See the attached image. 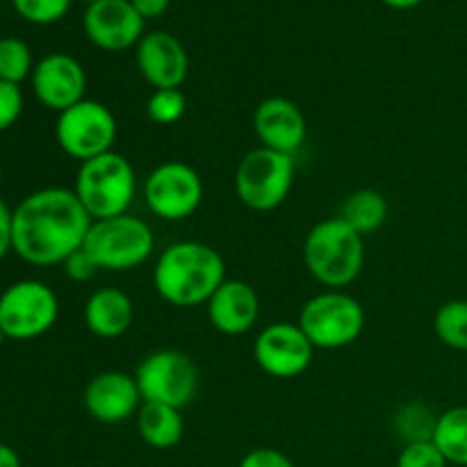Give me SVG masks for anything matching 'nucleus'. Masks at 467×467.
<instances>
[{
	"label": "nucleus",
	"mask_w": 467,
	"mask_h": 467,
	"mask_svg": "<svg viewBox=\"0 0 467 467\" xmlns=\"http://www.w3.org/2000/svg\"><path fill=\"white\" fill-rule=\"evenodd\" d=\"M91 222L76 192L44 187L12 210V251L35 267L64 265L82 249Z\"/></svg>",
	"instance_id": "obj_1"
},
{
	"label": "nucleus",
	"mask_w": 467,
	"mask_h": 467,
	"mask_svg": "<svg viewBox=\"0 0 467 467\" xmlns=\"http://www.w3.org/2000/svg\"><path fill=\"white\" fill-rule=\"evenodd\" d=\"M226 281L222 254L203 242L185 240L167 246L153 269V287L160 299L176 308H196Z\"/></svg>",
	"instance_id": "obj_2"
},
{
	"label": "nucleus",
	"mask_w": 467,
	"mask_h": 467,
	"mask_svg": "<svg viewBox=\"0 0 467 467\" xmlns=\"http://www.w3.org/2000/svg\"><path fill=\"white\" fill-rule=\"evenodd\" d=\"M304 263L315 281L328 290H342L363 272V235L356 233L345 219H324L306 235Z\"/></svg>",
	"instance_id": "obj_3"
},
{
	"label": "nucleus",
	"mask_w": 467,
	"mask_h": 467,
	"mask_svg": "<svg viewBox=\"0 0 467 467\" xmlns=\"http://www.w3.org/2000/svg\"><path fill=\"white\" fill-rule=\"evenodd\" d=\"M73 192L94 222L119 217L130 210L137 194V173L117 150L80 162Z\"/></svg>",
	"instance_id": "obj_4"
},
{
	"label": "nucleus",
	"mask_w": 467,
	"mask_h": 467,
	"mask_svg": "<svg viewBox=\"0 0 467 467\" xmlns=\"http://www.w3.org/2000/svg\"><path fill=\"white\" fill-rule=\"evenodd\" d=\"M155 249V235L144 219L126 213L119 217L91 222L82 251L99 269L128 272L150 258Z\"/></svg>",
	"instance_id": "obj_5"
},
{
	"label": "nucleus",
	"mask_w": 467,
	"mask_h": 467,
	"mask_svg": "<svg viewBox=\"0 0 467 467\" xmlns=\"http://www.w3.org/2000/svg\"><path fill=\"white\" fill-rule=\"evenodd\" d=\"M296 324L315 349L336 351L354 345L363 336L365 310L347 292L327 290L306 301Z\"/></svg>",
	"instance_id": "obj_6"
},
{
	"label": "nucleus",
	"mask_w": 467,
	"mask_h": 467,
	"mask_svg": "<svg viewBox=\"0 0 467 467\" xmlns=\"http://www.w3.org/2000/svg\"><path fill=\"white\" fill-rule=\"evenodd\" d=\"M295 182L292 155L272 149L249 150L235 169L237 199L255 213H269L285 203Z\"/></svg>",
	"instance_id": "obj_7"
},
{
	"label": "nucleus",
	"mask_w": 467,
	"mask_h": 467,
	"mask_svg": "<svg viewBox=\"0 0 467 467\" xmlns=\"http://www.w3.org/2000/svg\"><path fill=\"white\" fill-rule=\"evenodd\" d=\"M117 119L112 109L100 100L85 99L73 108L57 114L55 123V140L59 149L73 160L87 162L91 158L114 150L117 141Z\"/></svg>",
	"instance_id": "obj_8"
},
{
	"label": "nucleus",
	"mask_w": 467,
	"mask_h": 467,
	"mask_svg": "<svg viewBox=\"0 0 467 467\" xmlns=\"http://www.w3.org/2000/svg\"><path fill=\"white\" fill-rule=\"evenodd\" d=\"M135 381L144 401L182 410L199 390V369L182 351L160 349L137 365Z\"/></svg>",
	"instance_id": "obj_9"
},
{
	"label": "nucleus",
	"mask_w": 467,
	"mask_h": 467,
	"mask_svg": "<svg viewBox=\"0 0 467 467\" xmlns=\"http://www.w3.org/2000/svg\"><path fill=\"white\" fill-rule=\"evenodd\" d=\"M59 317L57 295L41 281L12 283L0 295V331L9 340H35Z\"/></svg>",
	"instance_id": "obj_10"
},
{
	"label": "nucleus",
	"mask_w": 467,
	"mask_h": 467,
	"mask_svg": "<svg viewBox=\"0 0 467 467\" xmlns=\"http://www.w3.org/2000/svg\"><path fill=\"white\" fill-rule=\"evenodd\" d=\"M144 201L158 219L182 222L199 210L203 201V181L192 164L167 160L144 181Z\"/></svg>",
	"instance_id": "obj_11"
},
{
	"label": "nucleus",
	"mask_w": 467,
	"mask_h": 467,
	"mask_svg": "<svg viewBox=\"0 0 467 467\" xmlns=\"http://www.w3.org/2000/svg\"><path fill=\"white\" fill-rule=\"evenodd\" d=\"M315 347L299 324L276 322L265 327L254 342V358L274 379L301 377L313 363Z\"/></svg>",
	"instance_id": "obj_12"
},
{
	"label": "nucleus",
	"mask_w": 467,
	"mask_h": 467,
	"mask_svg": "<svg viewBox=\"0 0 467 467\" xmlns=\"http://www.w3.org/2000/svg\"><path fill=\"white\" fill-rule=\"evenodd\" d=\"M82 26L87 39L108 53L132 48L144 36V18L137 14L130 0H99L87 5Z\"/></svg>",
	"instance_id": "obj_13"
},
{
	"label": "nucleus",
	"mask_w": 467,
	"mask_h": 467,
	"mask_svg": "<svg viewBox=\"0 0 467 467\" xmlns=\"http://www.w3.org/2000/svg\"><path fill=\"white\" fill-rule=\"evenodd\" d=\"M30 80L36 100L57 114L85 100L87 73L82 64L67 53H50L39 59Z\"/></svg>",
	"instance_id": "obj_14"
},
{
	"label": "nucleus",
	"mask_w": 467,
	"mask_h": 467,
	"mask_svg": "<svg viewBox=\"0 0 467 467\" xmlns=\"http://www.w3.org/2000/svg\"><path fill=\"white\" fill-rule=\"evenodd\" d=\"M137 68L153 89H181L190 73V57L181 39L162 30L149 32L135 46Z\"/></svg>",
	"instance_id": "obj_15"
},
{
	"label": "nucleus",
	"mask_w": 467,
	"mask_h": 467,
	"mask_svg": "<svg viewBox=\"0 0 467 467\" xmlns=\"http://www.w3.org/2000/svg\"><path fill=\"white\" fill-rule=\"evenodd\" d=\"M87 413L100 424H121L137 415L144 400L135 377L126 372H100L87 383L82 395Z\"/></svg>",
	"instance_id": "obj_16"
},
{
	"label": "nucleus",
	"mask_w": 467,
	"mask_h": 467,
	"mask_svg": "<svg viewBox=\"0 0 467 467\" xmlns=\"http://www.w3.org/2000/svg\"><path fill=\"white\" fill-rule=\"evenodd\" d=\"M254 132L265 149L295 155L306 144L308 123L296 103L283 96H272L255 108Z\"/></svg>",
	"instance_id": "obj_17"
},
{
	"label": "nucleus",
	"mask_w": 467,
	"mask_h": 467,
	"mask_svg": "<svg viewBox=\"0 0 467 467\" xmlns=\"http://www.w3.org/2000/svg\"><path fill=\"white\" fill-rule=\"evenodd\" d=\"M205 306L210 324L223 336H244L255 327L260 315L258 292L246 281L226 278Z\"/></svg>",
	"instance_id": "obj_18"
},
{
	"label": "nucleus",
	"mask_w": 467,
	"mask_h": 467,
	"mask_svg": "<svg viewBox=\"0 0 467 467\" xmlns=\"http://www.w3.org/2000/svg\"><path fill=\"white\" fill-rule=\"evenodd\" d=\"M132 315H135V306L126 292L119 287H100L87 299L82 317H85L87 331L103 340H114L130 328Z\"/></svg>",
	"instance_id": "obj_19"
},
{
	"label": "nucleus",
	"mask_w": 467,
	"mask_h": 467,
	"mask_svg": "<svg viewBox=\"0 0 467 467\" xmlns=\"http://www.w3.org/2000/svg\"><path fill=\"white\" fill-rule=\"evenodd\" d=\"M135 418L141 441L153 450H171L181 442L182 431H185L181 409H173V406L144 401Z\"/></svg>",
	"instance_id": "obj_20"
},
{
	"label": "nucleus",
	"mask_w": 467,
	"mask_h": 467,
	"mask_svg": "<svg viewBox=\"0 0 467 467\" xmlns=\"http://www.w3.org/2000/svg\"><path fill=\"white\" fill-rule=\"evenodd\" d=\"M340 219H345L356 233L369 235L379 231L388 219V201L381 192L377 190H356L354 194L347 196L342 203Z\"/></svg>",
	"instance_id": "obj_21"
},
{
	"label": "nucleus",
	"mask_w": 467,
	"mask_h": 467,
	"mask_svg": "<svg viewBox=\"0 0 467 467\" xmlns=\"http://www.w3.org/2000/svg\"><path fill=\"white\" fill-rule=\"evenodd\" d=\"M433 442L447 463L467 467V406H454L438 415Z\"/></svg>",
	"instance_id": "obj_22"
},
{
	"label": "nucleus",
	"mask_w": 467,
	"mask_h": 467,
	"mask_svg": "<svg viewBox=\"0 0 467 467\" xmlns=\"http://www.w3.org/2000/svg\"><path fill=\"white\" fill-rule=\"evenodd\" d=\"M433 331L438 340L454 351H467V301H447L433 317Z\"/></svg>",
	"instance_id": "obj_23"
},
{
	"label": "nucleus",
	"mask_w": 467,
	"mask_h": 467,
	"mask_svg": "<svg viewBox=\"0 0 467 467\" xmlns=\"http://www.w3.org/2000/svg\"><path fill=\"white\" fill-rule=\"evenodd\" d=\"M436 424L438 415L429 406L418 404V401L404 404L395 415V431L406 445H410V442L433 441Z\"/></svg>",
	"instance_id": "obj_24"
},
{
	"label": "nucleus",
	"mask_w": 467,
	"mask_h": 467,
	"mask_svg": "<svg viewBox=\"0 0 467 467\" xmlns=\"http://www.w3.org/2000/svg\"><path fill=\"white\" fill-rule=\"evenodd\" d=\"M32 53L27 44L18 36H3L0 39V80L21 85L32 76Z\"/></svg>",
	"instance_id": "obj_25"
},
{
	"label": "nucleus",
	"mask_w": 467,
	"mask_h": 467,
	"mask_svg": "<svg viewBox=\"0 0 467 467\" xmlns=\"http://www.w3.org/2000/svg\"><path fill=\"white\" fill-rule=\"evenodd\" d=\"M187 99L181 89H155L146 100V114L158 126H173L185 117Z\"/></svg>",
	"instance_id": "obj_26"
},
{
	"label": "nucleus",
	"mask_w": 467,
	"mask_h": 467,
	"mask_svg": "<svg viewBox=\"0 0 467 467\" xmlns=\"http://www.w3.org/2000/svg\"><path fill=\"white\" fill-rule=\"evenodd\" d=\"M12 5L26 21L48 26L68 12L71 0H12Z\"/></svg>",
	"instance_id": "obj_27"
},
{
	"label": "nucleus",
	"mask_w": 467,
	"mask_h": 467,
	"mask_svg": "<svg viewBox=\"0 0 467 467\" xmlns=\"http://www.w3.org/2000/svg\"><path fill=\"white\" fill-rule=\"evenodd\" d=\"M397 467H447V459L433 441L404 445Z\"/></svg>",
	"instance_id": "obj_28"
},
{
	"label": "nucleus",
	"mask_w": 467,
	"mask_h": 467,
	"mask_svg": "<svg viewBox=\"0 0 467 467\" xmlns=\"http://www.w3.org/2000/svg\"><path fill=\"white\" fill-rule=\"evenodd\" d=\"M23 114V91L18 85L0 80V132L9 130Z\"/></svg>",
	"instance_id": "obj_29"
},
{
	"label": "nucleus",
	"mask_w": 467,
	"mask_h": 467,
	"mask_svg": "<svg viewBox=\"0 0 467 467\" xmlns=\"http://www.w3.org/2000/svg\"><path fill=\"white\" fill-rule=\"evenodd\" d=\"M237 467H295L283 451L272 450V447H260V450L249 451Z\"/></svg>",
	"instance_id": "obj_30"
},
{
	"label": "nucleus",
	"mask_w": 467,
	"mask_h": 467,
	"mask_svg": "<svg viewBox=\"0 0 467 467\" xmlns=\"http://www.w3.org/2000/svg\"><path fill=\"white\" fill-rule=\"evenodd\" d=\"M64 272H67V276L71 278V281L82 283L94 278V274L99 272V267L91 263V258L85 254V251L78 249L76 254H71L67 260H64Z\"/></svg>",
	"instance_id": "obj_31"
},
{
	"label": "nucleus",
	"mask_w": 467,
	"mask_h": 467,
	"mask_svg": "<svg viewBox=\"0 0 467 467\" xmlns=\"http://www.w3.org/2000/svg\"><path fill=\"white\" fill-rule=\"evenodd\" d=\"M12 251V208L0 196V260Z\"/></svg>",
	"instance_id": "obj_32"
},
{
	"label": "nucleus",
	"mask_w": 467,
	"mask_h": 467,
	"mask_svg": "<svg viewBox=\"0 0 467 467\" xmlns=\"http://www.w3.org/2000/svg\"><path fill=\"white\" fill-rule=\"evenodd\" d=\"M169 3H171V0H130V5L137 9V14H140L144 21L146 18L162 16V14L167 12Z\"/></svg>",
	"instance_id": "obj_33"
},
{
	"label": "nucleus",
	"mask_w": 467,
	"mask_h": 467,
	"mask_svg": "<svg viewBox=\"0 0 467 467\" xmlns=\"http://www.w3.org/2000/svg\"><path fill=\"white\" fill-rule=\"evenodd\" d=\"M0 467H21V459H18L16 450H12L5 442H0Z\"/></svg>",
	"instance_id": "obj_34"
},
{
	"label": "nucleus",
	"mask_w": 467,
	"mask_h": 467,
	"mask_svg": "<svg viewBox=\"0 0 467 467\" xmlns=\"http://www.w3.org/2000/svg\"><path fill=\"white\" fill-rule=\"evenodd\" d=\"M383 3H386L388 7H395V9H410V7H418V5L424 3V0H383Z\"/></svg>",
	"instance_id": "obj_35"
},
{
	"label": "nucleus",
	"mask_w": 467,
	"mask_h": 467,
	"mask_svg": "<svg viewBox=\"0 0 467 467\" xmlns=\"http://www.w3.org/2000/svg\"><path fill=\"white\" fill-rule=\"evenodd\" d=\"M3 342H5V333L0 331V347H3Z\"/></svg>",
	"instance_id": "obj_36"
},
{
	"label": "nucleus",
	"mask_w": 467,
	"mask_h": 467,
	"mask_svg": "<svg viewBox=\"0 0 467 467\" xmlns=\"http://www.w3.org/2000/svg\"><path fill=\"white\" fill-rule=\"evenodd\" d=\"M85 3H87V5H91V3H99V0H85Z\"/></svg>",
	"instance_id": "obj_37"
},
{
	"label": "nucleus",
	"mask_w": 467,
	"mask_h": 467,
	"mask_svg": "<svg viewBox=\"0 0 467 467\" xmlns=\"http://www.w3.org/2000/svg\"><path fill=\"white\" fill-rule=\"evenodd\" d=\"M0 181H3V164H0Z\"/></svg>",
	"instance_id": "obj_38"
}]
</instances>
